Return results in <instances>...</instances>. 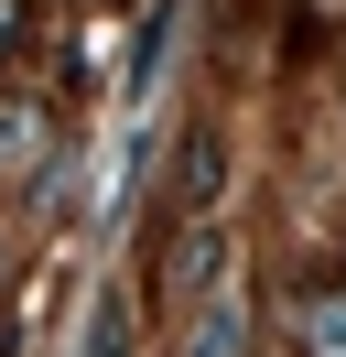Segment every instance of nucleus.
<instances>
[{"label":"nucleus","instance_id":"nucleus-1","mask_svg":"<svg viewBox=\"0 0 346 357\" xmlns=\"http://www.w3.org/2000/svg\"><path fill=\"white\" fill-rule=\"evenodd\" d=\"M216 184H227V141L184 130V206H216Z\"/></svg>","mask_w":346,"mask_h":357},{"label":"nucleus","instance_id":"nucleus-2","mask_svg":"<svg viewBox=\"0 0 346 357\" xmlns=\"http://www.w3.org/2000/svg\"><path fill=\"white\" fill-rule=\"evenodd\" d=\"M303 347H314V357H346V282H324L314 303H303Z\"/></svg>","mask_w":346,"mask_h":357},{"label":"nucleus","instance_id":"nucleus-3","mask_svg":"<svg viewBox=\"0 0 346 357\" xmlns=\"http://www.w3.org/2000/svg\"><path fill=\"white\" fill-rule=\"evenodd\" d=\"M33 162H43V119H33V109H11V119H0V184H22Z\"/></svg>","mask_w":346,"mask_h":357},{"label":"nucleus","instance_id":"nucleus-4","mask_svg":"<svg viewBox=\"0 0 346 357\" xmlns=\"http://www.w3.org/2000/svg\"><path fill=\"white\" fill-rule=\"evenodd\" d=\"M184 357H238V314H227V303H216V314H206V325H195V347H184Z\"/></svg>","mask_w":346,"mask_h":357},{"label":"nucleus","instance_id":"nucleus-5","mask_svg":"<svg viewBox=\"0 0 346 357\" xmlns=\"http://www.w3.org/2000/svg\"><path fill=\"white\" fill-rule=\"evenodd\" d=\"M11 22H22V11H11V0H0V44H11Z\"/></svg>","mask_w":346,"mask_h":357},{"label":"nucleus","instance_id":"nucleus-6","mask_svg":"<svg viewBox=\"0 0 346 357\" xmlns=\"http://www.w3.org/2000/svg\"><path fill=\"white\" fill-rule=\"evenodd\" d=\"M0 271H11V249H0Z\"/></svg>","mask_w":346,"mask_h":357}]
</instances>
